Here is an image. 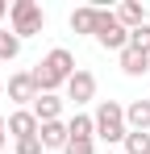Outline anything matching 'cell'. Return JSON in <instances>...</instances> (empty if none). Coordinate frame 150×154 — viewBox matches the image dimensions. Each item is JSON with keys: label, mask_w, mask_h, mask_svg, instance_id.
<instances>
[{"label": "cell", "mask_w": 150, "mask_h": 154, "mask_svg": "<svg viewBox=\"0 0 150 154\" xmlns=\"http://www.w3.org/2000/svg\"><path fill=\"white\" fill-rule=\"evenodd\" d=\"M129 46L142 50V54H150V21H146V25H138V29H129Z\"/></svg>", "instance_id": "17"}, {"label": "cell", "mask_w": 150, "mask_h": 154, "mask_svg": "<svg viewBox=\"0 0 150 154\" xmlns=\"http://www.w3.org/2000/svg\"><path fill=\"white\" fill-rule=\"evenodd\" d=\"M17 154H42V142L38 137H25V142H17Z\"/></svg>", "instance_id": "19"}, {"label": "cell", "mask_w": 150, "mask_h": 154, "mask_svg": "<svg viewBox=\"0 0 150 154\" xmlns=\"http://www.w3.org/2000/svg\"><path fill=\"white\" fill-rule=\"evenodd\" d=\"M92 125H96V137L100 142H125V104L117 100H100L96 112H92Z\"/></svg>", "instance_id": "3"}, {"label": "cell", "mask_w": 150, "mask_h": 154, "mask_svg": "<svg viewBox=\"0 0 150 154\" xmlns=\"http://www.w3.org/2000/svg\"><path fill=\"white\" fill-rule=\"evenodd\" d=\"M0 150H4V117H0Z\"/></svg>", "instance_id": "21"}, {"label": "cell", "mask_w": 150, "mask_h": 154, "mask_svg": "<svg viewBox=\"0 0 150 154\" xmlns=\"http://www.w3.org/2000/svg\"><path fill=\"white\" fill-rule=\"evenodd\" d=\"M8 29H13L21 42L33 38V33H42V29H46L42 4H38V0H13V4H8Z\"/></svg>", "instance_id": "2"}, {"label": "cell", "mask_w": 150, "mask_h": 154, "mask_svg": "<svg viewBox=\"0 0 150 154\" xmlns=\"http://www.w3.org/2000/svg\"><path fill=\"white\" fill-rule=\"evenodd\" d=\"M75 75V54L67 46H54V50L33 67V83L38 92H54V88H67V79Z\"/></svg>", "instance_id": "1"}, {"label": "cell", "mask_w": 150, "mask_h": 154, "mask_svg": "<svg viewBox=\"0 0 150 154\" xmlns=\"http://www.w3.org/2000/svg\"><path fill=\"white\" fill-rule=\"evenodd\" d=\"M96 17H100V8H96V4H79V8L71 13V29H75V33L96 38Z\"/></svg>", "instance_id": "12"}, {"label": "cell", "mask_w": 150, "mask_h": 154, "mask_svg": "<svg viewBox=\"0 0 150 154\" xmlns=\"http://www.w3.org/2000/svg\"><path fill=\"white\" fill-rule=\"evenodd\" d=\"M67 100H71L75 108L88 104V100H96V75L83 71V67H75V75L67 79Z\"/></svg>", "instance_id": "5"}, {"label": "cell", "mask_w": 150, "mask_h": 154, "mask_svg": "<svg viewBox=\"0 0 150 154\" xmlns=\"http://www.w3.org/2000/svg\"><path fill=\"white\" fill-rule=\"evenodd\" d=\"M96 42L104 46V50H117V54L129 46V29L117 21L113 8H100V17H96Z\"/></svg>", "instance_id": "4"}, {"label": "cell", "mask_w": 150, "mask_h": 154, "mask_svg": "<svg viewBox=\"0 0 150 154\" xmlns=\"http://www.w3.org/2000/svg\"><path fill=\"white\" fill-rule=\"evenodd\" d=\"M117 63H121V71H125L129 79H138V75H150V54L133 50V46H125V50L117 54Z\"/></svg>", "instance_id": "11"}, {"label": "cell", "mask_w": 150, "mask_h": 154, "mask_svg": "<svg viewBox=\"0 0 150 154\" xmlns=\"http://www.w3.org/2000/svg\"><path fill=\"white\" fill-rule=\"evenodd\" d=\"M117 21H121L125 29L146 25V4H142V0H125V4H117Z\"/></svg>", "instance_id": "13"}, {"label": "cell", "mask_w": 150, "mask_h": 154, "mask_svg": "<svg viewBox=\"0 0 150 154\" xmlns=\"http://www.w3.org/2000/svg\"><path fill=\"white\" fill-rule=\"evenodd\" d=\"M4 133H8V137H17V142H25V137H38V117H33L29 108H17V112L4 121Z\"/></svg>", "instance_id": "7"}, {"label": "cell", "mask_w": 150, "mask_h": 154, "mask_svg": "<svg viewBox=\"0 0 150 154\" xmlns=\"http://www.w3.org/2000/svg\"><path fill=\"white\" fill-rule=\"evenodd\" d=\"M0 17H8V0H0Z\"/></svg>", "instance_id": "20"}, {"label": "cell", "mask_w": 150, "mask_h": 154, "mask_svg": "<svg viewBox=\"0 0 150 154\" xmlns=\"http://www.w3.org/2000/svg\"><path fill=\"white\" fill-rule=\"evenodd\" d=\"M38 96H42V92H38V83H33V71H17V75H8V100L33 104Z\"/></svg>", "instance_id": "6"}, {"label": "cell", "mask_w": 150, "mask_h": 154, "mask_svg": "<svg viewBox=\"0 0 150 154\" xmlns=\"http://www.w3.org/2000/svg\"><path fill=\"white\" fill-rule=\"evenodd\" d=\"M17 54H21V38H17L13 29L0 25V63H13Z\"/></svg>", "instance_id": "14"}, {"label": "cell", "mask_w": 150, "mask_h": 154, "mask_svg": "<svg viewBox=\"0 0 150 154\" xmlns=\"http://www.w3.org/2000/svg\"><path fill=\"white\" fill-rule=\"evenodd\" d=\"M63 154H96V137H71L63 146Z\"/></svg>", "instance_id": "18"}, {"label": "cell", "mask_w": 150, "mask_h": 154, "mask_svg": "<svg viewBox=\"0 0 150 154\" xmlns=\"http://www.w3.org/2000/svg\"><path fill=\"white\" fill-rule=\"evenodd\" d=\"M38 142H42V150H63V146L71 142L67 121H46V125H38Z\"/></svg>", "instance_id": "10"}, {"label": "cell", "mask_w": 150, "mask_h": 154, "mask_svg": "<svg viewBox=\"0 0 150 154\" xmlns=\"http://www.w3.org/2000/svg\"><path fill=\"white\" fill-rule=\"evenodd\" d=\"M0 96H4V79H0Z\"/></svg>", "instance_id": "22"}, {"label": "cell", "mask_w": 150, "mask_h": 154, "mask_svg": "<svg viewBox=\"0 0 150 154\" xmlns=\"http://www.w3.org/2000/svg\"><path fill=\"white\" fill-rule=\"evenodd\" d=\"M125 154H150V133H125Z\"/></svg>", "instance_id": "16"}, {"label": "cell", "mask_w": 150, "mask_h": 154, "mask_svg": "<svg viewBox=\"0 0 150 154\" xmlns=\"http://www.w3.org/2000/svg\"><path fill=\"white\" fill-rule=\"evenodd\" d=\"M125 129H133V133H150V96L125 104Z\"/></svg>", "instance_id": "9"}, {"label": "cell", "mask_w": 150, "mask_h": 154, "mask_svg": "<svg viewBox=\"0 0 150 154\" xmlns=\"http://www.w3.org/2000/svg\"><path fill=\"white\" fill-rule=\"evenodd\" d=\"M67 133H71V137H96V125H92L88 112H75L71 121H67Z\"/></svg>", "instance_id": "15"}, {"label": "cell", "mask_w": 150, "mask_h": 154, "mask_svg": "<svg viewBox=\"0 0 150 154\" xmlns=\"http://www.w3.org/2000/svg\"><path fill=\"white\" fill-rule=\"evenodd\" d=\"M29 112L38 117V125H46V121H63V96H54V92H42L38 100L29 104Z\"/></svg>", "instance_id": "8"}]
</instances>
